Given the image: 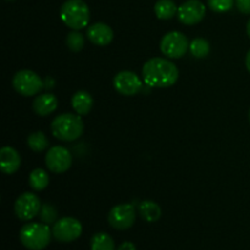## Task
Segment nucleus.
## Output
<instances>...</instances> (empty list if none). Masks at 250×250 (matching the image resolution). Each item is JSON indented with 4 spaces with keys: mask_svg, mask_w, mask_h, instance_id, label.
I'll use <instances>...</instances> for the list:
<instances>
[{
    "mask_svg": "<svg viewBox=\"0 0 250 250\" xmlns=\"http://www.w3.org/2000/svg\"><path fill=\"white\" fill-rule=\"evenodd\" d=\"M45 165L53 173H63L72 166V155L65 146H51L45 155Z\"/></svg>",
    "mask_w": 250,
    "mask_h": 250,
    "instance_id": "10",
    "label": "nucleus"
},
{
    "mask_svg": "<svg viewBox=\"0 0 250 250\" xmlns=\"http://www.w3.org/2000/svg\"><path fill=\"white\" fill-rule=\"evenodd\" d=\"M246 67L250 73V50L247 53V55H246Z\"/></svg>",
    "mask_w": 250,
    "mask_h": 250,
    "instance_id": "28",
    "label": "nucleus"
},
{
    "mask_svg": "<svg viewBox=\"0 0 250 250\" xmlns=\"http://www.w3.org/2000/svg\"><path fill=\"white\" fill-rule=\"evenodd\" d=\"M27 146H28L29 149L36 151V153H41V151H44L48 148L49 141L43 132H33L27 138Z\"/></svg>",
    "mask_w": 250,
    "mask_h": 250,
    "instance_id": "21",
    "label": "nucleus"
},
{
    "mask_svg": "<svg viewBox=\"0 0 250 250\" xmlns=\"http://www.w3.org/2000/svg\"><path fill=\"white\" fill-rule=\"evenodd\" d=\"M28 183L32 189L41 192L49 186V175L43 168H34L28 177Z\"/></svg>",
    "mask_w": 250,
    "mask_h": 250,
    "instance_id": "19",
    "label": "nucleus"
},
{
    "mask_svg": "<svg viewBox=\"0 0 250 250\" xmlns=\"http://www.w3.org/2000/svg\"><path fill=\"white\" fill-rule=\"evenodd\" d=\"M42 209L41 199L37 194L24 192L20 195L14 204V211L17 219L22 221H29L39 215Z\"/></svg>",
    "mask_w": 250,
    "mask_h": 250,
    "instance_id": "9",
    "label": "nucleus"
},
{
    "mask_svg": "<svg viewBox=\"0 0 250 250\" xmlns=\"http://www.w3.org/2000/svg\"><path fill=\"white\" fill-rule=\"evenodd\" d=\"M247 34H248V37L250 38V19H249L248 23H247Z\"/></svg>",
    "mask_w": 250,
    "mask_h": 250,
    "instance_id": "29",
    "label": "nucleus"
},
{
    "mask_svg": "<svg viewBox=\"0 0 250 250\" xmlns=\"http://www.w3.org/2000/svg\"><path fill=\"white\" fill-rule=\"evenodd\" d=\"M60 17L66 26L75 31H80L89 23V7L83 0H67L61 6Z\"/></svg>",
    "mask_w": 250,
    "mask_h": 250,
    "instance_id": "4",
    "label": "nucleus"
},
{
    "mask_svg": "<svg viewBox=\"0 0 250 250\" xmlns=\"http://www.w3.org/2000/svg\"><path fill=\"white\" fill-rule=\"evenodd\" d=\"M21 166V156L12 146H2L0 150V167L5 175H12Z\"/></svg>",
    "mask_w": 250,
    "mask_h": 250,
    "instance_id": "14",
    "label": "nucleus"
},
{
    "mask_svg": "<svg viewBox=\"0 0 250 250\" xmlns=\"http://www.w3.org/2000/svg\"><path fill=\"white\" fill-rule=\"evenodd\" d=\"M84 36L81 32L75 31V29L70 32L66 37V45L73 53H78V51L82 50L83 46H84Z\"/></svg>",
    "mask_w": 250,
    "mask_h": 250,
    "instance_id": "23",
    "label": "nucleus"
},
{
    "mask_svg": "<svg viewBox=\"0 0 250 250\" xmlns=\"http://www.w3.org/2000/svg\"><path fill=\"white\" fill-rule=\"evenodd\" d=\"M138 212L146 222H155L161 217V208L153 200H144L139 204Z\"/></svg>",
    "mask_w": 250,
    "mask_h": 250,
    "instance_id": "17",
    "label": "nucleus"
},
{
    "mask_svg": "<svg viewBox=\"0 0 250 250\" xmlns=\"http://www.w3.org/2000/svg\"><path fill=\"white\" fill-rule=\"evenodd\" d=\"M249 122H250V109H249Z\"/></svg>",
    "mask_w": 250,
    "mask_h": 250,
    "instance_id": "30",
    "label": "nucleus"
},
{
    "mask_svg": "<svg viewBox=\"0 0 250 250\" xmlns=\"http://www.w3.org/2000/svg\"><path fill=\"white\" fill-rule=\"evenodd\" d=\"M177 11L178 6L173 0H158L154 5V12L159 20H171Z\"/></svg>",
    "mask_w": 250,
    "mask_h": 250,
    "instance_id": "18",
    "label": "nucleus"
},
{
    "mask_svg": "<svg viewBox=\"0 0 250 250\" xmlns=\"http://www.w3.org/2000/svg\"><path fill=\"white\" fill-rule=\"evenodd\" d=\"M110 226L119 231L131 229L136 222V208L129 203L115 205L107 215Z\"/></svg>",
    "mask_w": 250,
    "mask_h": 250,
    "instance_id": "8",
    "label": "nucleus"
},
{
    "mask_svg": "<svg viewBox=\"0 0 250 250\" xmlns=\"http://www.w3.org/2000/svg\"><path fill=\"white\" fill-rule=\"evenodd\" d=\"M39 216H41V220L43 224L50 225L55 224L58 221V211H56L55 208L53 207L49 203H45V204L42 205L41 212H39Z\"/></svg>",
    "mask_w": 250,
    "mask_h": 250,
    "instance_id": "24",
    "label": "nucleus"
},
{
    "mask_svg": "<svg viewBox=\"0 0 250 250\" xmlns=\"http://www.w3.org/2000/svg\"><path fill=\"white\" fill-rule=\"evenodd\" d=\"M189 51L195 59H204L210 53V43L204 38H194L189 43Z\"/></svg>",
    "mask_w": 250,
    "mask_h": 250,
    "instance_id": "22",
    "label": "nucleus"
},
{
    "mask_svg": "<svg viewBox=\"0 0 250 250\" xmlns=\"http://www.w3.org/2000/svg\"><path fill=\"white\" fill-rule=\"evenodd\" d=\"M236 0H208V6L214 12H227L233 7Z\"/></svg>",
    "mask_w": 250,
    "mask_h": 250,
    "instance_id": "25",
    "label": "nucleus"
},
{
    "mask_svg": "<svg viewBox=\"0 0 250 250\" xmlns=\"http://www.w3.org/2000/svg\"><path fill=\"white\" fill-rule=\"evenodd\" d=\"M87 37L94 45L106 46L114 39V31L109 24L104 22H97L88 27Z\"/></svg>",
    "mask_w": 250,
    "mask_h": 250,
    "instance_id": "13",
    "label": "nucleus"
},
{
    "mask_svg": "<svg viewBox=\"0 0 250 250\" xmlns=\"http://www.w3.org/2000/svg\"><path fill=\"white\" fill-rule=\"evenodd\" d=\"M43 81L32 70H20L12 77V87L23 97H33L43 89Z\"/></svg>",
    "mask_w": 250,
    "mask_h": 250,
    "instance_id": "5",
    "label": "nucleus"
},
{
    "mask_svg": "<svg viewBox=\"0 0 250 250\" xmlns=\"http://www.w3.org/2000/svg\"><path fill=\"white\" fill-rule=\"evenodd\" d=\"M58 98L51 93H44V94L37 95L36 99L32 103V107L33 111L36 112L38 116H48V115L53 114L56 109H58Z\"/></svg>",
    "mask_w": 250,
    "mask_h": 250,
    "instance_id": "15",
    "label": "nucleus"
},
{
    "mask_svg": "<svg viewBox=\"0 0 250 250\" xmlns=\"http://www.w3.org/2000/svg\"><path fill=\"white\" fill-rule=\"evenodd\" d=\"M50 129L56 139L62 142H73L84 132V124L80 115L61 114L51 121Z\"/></svg>",
    "mask_w": 250,
    "mask_h": 250,
    "instance_id": "2",
    "label": "nucleus"
},
{
    "mask_svg": "<svg viewBox=\"0 0 250 250\" xmlns=\"http://www.w3.org/2000/svg\"><path fill=\"white\" fill-rule=\"evenodd\" d=\"M236 7L242 14L250 15V0H236Z\"/></svg>",
    "mask_w": 250,
    "mask_h": 250,
    "instance_id": "26",
    "label": "nucleus"
},
{
    "mask_svg": "<svg viewBox=\"0 0 250 250\" xmlns=\"http://www.w3.org/2000/svg\"><path fill=\"white\" fill-rule=\"evenodd\" d=\"M82 231V224L77 219H75V217H62V219H59L54 224L53 229H51L54 238L56 241L61 242V243H70V242L76 241V239L81 237Z\"/></svg>",
    "mask_w": 250,
    "mask_h": 250,
    "instance_id": "7",
    "label": "nucleus"
},
{
    "mask_svg": "<svg viewBox=\"0 0 250 250\" xmlns=\"http://www.w3.org/2000/svg\"><path fill=\"white\" fill-rule=\"evenodd\" d=\"M53 232L43 222H29L22 226L20 231V241L28 250H43L49 246Z\"/></svg>",
    "mask_w": 250,
    "mask_h": 250,
    "instance_id": "3",
    "label": "nucleus"
},
{
    "mask_svg": "<svg viewBox=\"0 0 250 250\" xmlns=\"http://www.w3.org/2000/svg\"><path fill=\"white\" fill-rule=\"evenodd\" d=\"M114 88L119 94L125 97L137 95L143 88L141 78L132 71H120L114 77Z\"/></svg>",
    "mask_w": 250,
    "mask_h": 250,
    "instance_id": "11",
    "label": "nucleus"
},
{
    "mask_svg": "<svg viewBox=\"0 0 250 250\" xmlns=\"http://www.w3.org/2000/svg\"><path fill=\"white\" fill-rule=\"evenodd\" d=\"M71 105H72L76 114L80 115V116H85L92 110L93 105H94V100H93V97L88 92L78 90L71 98Z\"/></svg>",
    "mask_w": 250,
    "mask_h": 250,
    "instance_id": "16",
    "label": "nucleus"
},
{
    "mask_svg": "<svg viewBox=\"0 0 250 250\" xmlns=\"http://www.w3.org/2000/svg\"><path fill=\"white\" fill-rule=\"evenodd\" d=\"M92 250H115V242L110 234L105 232H98L90 239Z\"/></svg>",
    "mask_w": 250,
    "mask_h": 250,
    "instance_id": "20",
    "label": "nucleus"
},
{
    "mask_svg": "<svg viewBox=\"0 0 250 250\" xmlns=\"http://www.w3.org/2000/svg\"><path fill=\"white\" fill-rule=\"evenodd\" d=\"M142 76L151 88H168L175 84L180 76L177 66L164 58H151L144 63Z\"/></svg>",
    "mask_w": 250,
    "mask_h": 250,
    "instance_id": "1",
    "label": "nucleus"
},
{
    "mask_svg": "<svg viewBox=\"0 0 250 250\" xmlns=\"http://www.w3.org/2000/svg\"><path fill=\"white\" fill-rule=\"evenodd\" d=\"M207 7L200 0H187L178 6L177 19L186 26H193L203 21Z\"/></svg>",
    "mask_w": 250,
    "mask_h": 250,
    "instance_id": "12",
    "label": "nucleus"
},
{
    "mask_svg": "<svg viewBox=\"0 0 250 250\" xmlns=\"http://www.w3.org/2000/svg\"><path fill=\"white\" fill-rule=\"evenodd\" d=\"M189 49V42L182 32L172 31L166 33L160 41V50L170 59H181Z\"/></svg>",
    "mask_w": 250,
    "mask_h": 250,
    "instance_id": "6",
    "label": "nucleus"
},
{
    "mask_svg": "<svg viewBox=\"0 0 250 250\" xmlns=\"http://www.w3.org/2000/svg\"><path fill=\"white\" fill-rule=\"evenodd\" d=\"M6 1H12V0H6Z\"/></svg>",
    "mask_w": 250,
    "mask_h": 250,
    "instance_id": "31",
    "label": "nucleus"
},
{
    "mask_svg": "<svg viewBox=\"0 0 250 250\" xmlns=\"http://www.w3.org/2000/svg\"><path fill=\"white\" fill-rule=\"evenodd\" d=\"M117 250H137V248L132 242H124L122 244H120Z\"/></svg>",
    "mask_w": 250,
    "mask_h": 250,
    "instance_id": "27",
    "label": "nucleus"
}]
</instances>
